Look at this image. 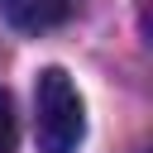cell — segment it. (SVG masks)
Listing matches in <instances>:
<instances>
[{"label":"cell","mask_w":153,"mask_h":153,"mask_svg":"<svg viewBox=\"0 0 153 153\" xmlns=\"http://www.w3.org/2000/svg\"><path fill=\"white\" fill-rule=\"evenodd\" d=\"M33 139L38 153H76L86 139V105L62 67H43L33 86Z\"/></svg>","instance_id":"cell-1"},{"label":"cell","mask_w":153,"mask_h":153,"mask_svg":"<svg viewBox=\"0 0 153 153\" xmlns=\"http://www.w3.org/2000/svg\"><path fill=\"white\" fill-rule=\"evenodd\" d=\"M81 0H0V19L19 33H43V29H57L76 14Z\"/></svg>","instance_id":"cell-2"},{"label":"cell","mask_w":153,"mask_h":153,"mask_svg":"<svg viewBox=\"0 0 153 153\" xmlns=\"http://www.w3.org/2000/svg\"><path fill=\"white\" fill-rule=\"evenodd\" d=\"M0 153H14V110L5 91H0Z\"/></svg>","instance_id":"cell-3"}]
</instances>
